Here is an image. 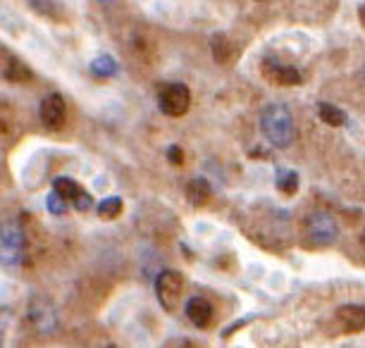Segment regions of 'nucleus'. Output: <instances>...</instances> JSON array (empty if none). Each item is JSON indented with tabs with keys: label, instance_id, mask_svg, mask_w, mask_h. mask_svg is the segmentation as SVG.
<instances>
[{
	"label": "nucleus",
	"instance_id": "obj_1",
	"mask_svg": "<svg viewBox=\"0 0 365 348\" xmlns=\"http://www.w3.org/2000/svg\"><path fill=\"white\" fill-rule=\"evenodd\" d=\"M260 127H263L265 139L277 148H287L294 143L296 127L294 115L287 105H267L260 115Z\"/></svg>",
	"mask_w": 365,
	"mask_h": 348
},
{
	"label": "nucleus",
	"instance_id": "obj_2",
	"mask_svg": "<svg viewBox=\"0 0 365 348\" xmlns=\"http://www.w3.org/2000/svg\"><path fill=\"white\" fill-rule=\"evenodd\" d=\"M24 260V234L15 220L0 222V265L17 268Z\"/></svg>",
	"mask_w": 365,
	"mask_h": 348
},
{
	"label": "nucleus",
	"instance_id": "obj_3",
	"mask_svg": "<svg viewBox=\"0 0 365 348\" xmlns=\"http://www.w3.org/2000/svg\"><path fill=\"white\" fill-rule=\"evenodd\" d=\"M184 291V277L177 270H163L155 279V296L160 301L163 310L175 312Z\"/></svg>",
	"mask_w": 365,
	"mask_h": 348
},
{
	"label": "nucleus",
	"instance_id": "obj_4",
	"mask_svg": "<svg viewBox=\"0 0 365 348\" xmlns=\"http://www.w3.org/2000/svg\"><path fill=\"white\" fill-rule=\"evenodd\" d=\"M158 105L168 117H182L191 105V91L184 84H168L158 95Z\"/></svg>",
	"mask_w": 365,
	"mask_h": 348
},
{
	"label": "nucleus",
	"instance_id": "obj_5",
	"mask_svg": "<svg viewBox=\"0 0 365 348\" xmlns=\"http://www.w3.org/2000/svg\"><path fill=\"white\" fill-rule=\"evenodd\" d=\"M306 234L315 246H329L339 236V227L329 213H313L306 222Z\"/></svg>",
	"mask_w": 365,
	"mask_h": 348
},
{
	"label": "nucleus",
	"instance_id": "obj_6",
	"mask_svg": "<svg viewBox=\"0 0 365 348\" xmlns=\"http://www.w3.org/2000/svg\"><path fill=\"white\" fill-rule=\"evenodd\" d=\"M41 122L51 129H60L65 122V100L60 93H51L41 103Z\"/></svg>",
	"mask_w": 365,
	"mask_h": 348
},
{
	"label": "nucleus",
	"instance_id": "obj_7",
	"mask_svg": "<svg viewBox=\"0 0 365 348\" xmlns=\"http://www.w3.org/2000/svg\"><path fill=\"white\" fill-rule=\"evenodd\" d=\"M187 317L191 320V325L198 327V329H205V327H210L212 322V305L208 298H203V296H194V298H189L187 301Z\"/></svg>",
	"mask_w": 365,
	"mask_h": 348
},
{
	"label": "nucleus",
	"instance_id": "obj_8",
	"mask_svg": "<svg viewBox=\"0 0 365 348\" xmlns=\"http://www.w3.org/2000/svg\"><path fill=\"white\" fill-rule=\"evenodd\" d=\"M336 320L346 332H363L365 329V305H344L336 310Z\"/></svg>",
	"mask_w": 365,
	"mask_h": 348
},
{
	"label": "nucleus",
	"instance_id": "obj_9",
	"mask_svg": "<svg viewBox=\"0 0 365 348\" xmlns=\"http://www.w3.org/2000/svg\"><path fill=\"white\" fill-rule=\"evenodd\" d=\"M210 196H212L210 184L201 179V176H196V179H191L187 184V198L191 206H205V203L210 201Z\"/></svg>",
	"mask_w": 365,
	"mask_h": 348
},
{
	"label": "nucleus",
	"instance_id": "obj_10",
	"mask_svg": "<svg viewBox=\"0 0 365 348\" xmlns=\"http://www.w3.org/2000/svg\"><path fill=\"white\" fill-rule=\"evenodd\" d=\"M117 70H120V65H117V60L113 56H98L91 63V72L96 74L98 79H110L115 77Z\"/></svg>",
	"mask_w": 365,
	"mask_h": 348
},
{
	"label": "nucleus",
	"instance_id": "obj_11",
	"mask_svg": "<svg viewBox=\"0 0 365 348\" xmlns=\"http://www.w3.org/2000/svg\"><path fill=\"white\" fill-rule=\"evenodd\" d=\"M270 74H272V79L277 81V84H284V86L301 84V74L292 65H274V70H270Z\"/></svg>",
	"mask_w": 365,
	"mask_h": 348
},
{
	"label": "nucleus",
	"instance_id": "obj_12",
	"mask_svg": "<svg viewBox=\"0 0 365 348\" xmlns=\"http://www.w3.org/2000/svg\"><path fill=\"white\" fill-rule=\"evenodd\" d=\"M210 51H212V58H215V63H227L230 56H232L230 38H227L225 33H215V36L210 38Z\"/></svg>",
	"mask_w": 365,
	"mask_h": 348
},
{
	"label": "nucleus",
	"instance_id": "obj_13",
	"mask_svg": "<svg viewBox=\"0 0 365 348\" xmlns=\"http://www.w3.org/2000/svg\"><path fill=\"white\" fill-rule=\"evenodd\" d=\"M318 115L320 120L325 122L329 127H344V122H346V115H344L339 107L332 105V103H320L318 105Z\"/></svg>",
	"mask_w": 365,
	"mask_h": 348
},
{
	"label": "nucleus",
	"instance_id": "obj_14",
	"mask_svg": "<svg viewBox=\"0 0 365 348\" xmlns=\"http://www.w3.org/2000/svg\"><path fill=\"white\" fill-rule=\"evenodd\" d=\"M274 181H277V189L287 196H294L296 191H299V174H296L294 169H279Z\"/></svg>",
	"mask_w": 365,
	"mask_h": 348
},
{
	"label": "nucleus",
	"instance_id": "obj_15",
	"mask_svg": "<svg viewBox=\"0 0 365 348\" xmlns=\"http://www.w3.org/2000/svg\"><path fill=\"white\" fill-rule=\"evenodd\" d=\"M5 79L8 81H29L31 79V70L26 67L22 60H17V58H12L10 63H8V70H5Z\"/></svg>",
	"mask_w": 365,
	"mask_h": 348
},
{
	"label": "nucleus",
	"instance_id": "obj_16",
	"mask_svg": "<svg viewBox=\"0 0 365 348\" xmlns=\"http://www.w3.org/2000/svg\"><path fill=\"white\" fill-rule=\"evenodd\" d=\"M122 213V198L120 196H110V198H103L98 203V215L103 220H115V217H120Z\"/></svg>",
	"mask_w": 365,
	"mask_h": 348
},
{
	"label": "nucleus",
	"instance_id": "obj_17",
	"mask_svg": "<svg viewBox=\"0 0 365 348\" xmlns=\"http://www.w3.org/2000/svg\"><path fill=\"white\" fill-rule=\"evenodd\" d=\"M53 191H58V194L63 196V198L72 201V198L81 191V186L74 179H70V176H58V179L53 181Z\"/></svg>",
	"mask_w": 365,
	"mask_h": 348
},
{
	"label": "nucleus",
	"instance_id": "obj_18",
	"mask_svg": "<svg viewBox=\"0 0 365 348\" xmlns=\"http://www.w3.org/2000/svg\"><path fill=\"white\" fill-rule=\"evenodd\" d=\"M29 8L43 17H55V12L60 10L58 0H29Z\"/></svg>",
	"mask_w": 365,
	"mask_h": 348
},
{
	"label": "nucleus",
	"instance_id": "obj_19",
	"mask_svg": "<svg viewBox=\"0 0 365 348\" xmlns=\"http://www.w3.org/2000/svg\"><path fill=\"white\" fill-rule=\"evenodd\" d=\"M46 208L51 215H65L67 213V198L60 196L58 191H53V194L46 198Z\"/></svg>",
	"mask_w": 365,
	"mask_h": 348
},
{
	"label": "nucleus",
	"instance_id": "obj_20",
	"mask_svg": "<svg viewBox=\"0 0 365 348\" xmlns=\"http://www.w3.org/2000/svg\"><path fill=\"white\" fill-rule=\"evenodd\" d=\"M72 203H74V208H77L79 213H86V210H91V206H93V198H91V194H86V191L81 189L79 194L72 198Z\"/></svg>",
	"mask_w": 365,
	"mask_h": 348
},
{
	"label": "nucleus",
	"instance_id": "obj_21",
	"mask_svg": "<svg viewBox=\"0 0 365 348\" xmlns=\"http://www.w3.org/2000/svg\"><path fill=\"white\" fill-rule=\"evenodd\" d=\"M168 160L172 162V165H182V162H184L182 148H179V146H170V148H168Z\"/></svg>",
	"mask_w": 365,
	"mask_h": 348
},
{
	"label": "nucleus",
	"instance_id": "obj_22",
	"mask_svg": "<svg viewBox=\"0 0 365 348\" xmlns=\"http://www.w3.org/2000/svg\"><path fill=\"white\" fill-rule=\"evenodd\" d=\"M358 19H361V24L365 26V3L361 5V8H358Z\"/></svg>",
	"mask_w": 365,
	"mask_h": 348
},
{
	"label": "nucleus",
	"instance_id": "obj_23",
	"mask_svg": "<svg viewBox=\"0 0 365 348\" xmlns=\"http://www.w3.org/2000/svg\"><path fill=\"white\" fill-rule=\"evenodd\" d=\"M5 132V122H0V134H3Z\"/></svg>",
	"mask_w": 365,
	"mask_h": 348
},
{
	"label": "nucleus",
	"instance_id": "obj_24",
	"mask_svg": "<svg viewBox=\"0 0 365 348\" xmlns=\"http://www.w3.org/2000/svg\"><path fill=\"white\" fill-rule=\"evenodd\" d=\"M98 3H110V0H98Z\"/></svg>",
	"mask_w": 365,
	"mask_h": 348
}]
</instances>
